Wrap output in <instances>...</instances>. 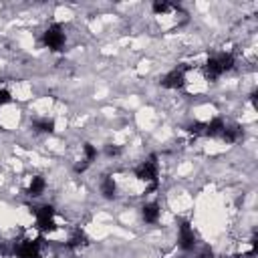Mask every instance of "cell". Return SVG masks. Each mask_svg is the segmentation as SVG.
<instances>
[{
  "instance_id": "15",
  "label": "cell",
  "mask_w": 258,
  "mask_h": 258,
  "mask_svg": "<svg viewBox=\"0 0 258 258\" xmlns=\"http://www.w3.org/2000/svg\"><path fill=\"white\" fill-rule=\"evenodd\" d=\"M187 133H189L191 137H204V133H206V123H202V121L191 123V125L187 127Z\"/></svg>"
},
{
  "instance_id": "6",
  "label": "cell",
  "mask_w": 258,
  "mask_h": 258,
  "mask_svg": "<svg viewBox=\"0 0 258 258\" xmlns=\"http://www.w3.org/2000/svg\"><path fill=\"white\" fill-rule=\"evenodd\" d=\"M40 242L42 240H22L14 246L18 258H40Z\"/></svg>"
},
{
  "instance_id": "4",
  "label": "cell",
  "mask_w": 258,
  "mask_h": 258,
  "mask_svg": "<svg viewBox=\"0 0 258 258\" xmlns=\"http://www.w3.org/2000/svg\"><path fill=\"white\" fill-rule=\"evenodd\" d=\"M34 214H36V226H38V230L50 232V230L56 228V226H54V208H52V206L44 204V206H40Z\"/></svg>"
},
{
  "instance_id": "13",
  "label": "cell",
  "mask_w": 258,
  "mask_h": 258,
  "mask_svg": "<svg viewBox=\"0 0 258 258\" xmlns=\"http://www.w3.org/2000/svg\"><path fill=\"white\" fill-rule=\"evenodd\" d=\"M85 242H87V236H85V232H81V230H75V232H73V236H71V238H69V242H67V248L75 250V248H81Z\"/></svg>"
},
{
  "instance_id": "2",
  "label": "cell",
  "mask_w": 258,
  "mask_h": 258,
  "mask_svg": "<svg viewBox=\"0 0 258 258\" xmlns=\"http://www.w3.org/2000/svg\"><path fill=\"white\" fill-rule=\"evenodd\" d=\"M157 173H159V165H157V155H149L145 161H141L135 167V177L141 181L151 183L149 187L155 189L157 187Z\"/></svg>"
},
{
  "instance_id": "1",
  "label": "cell",
  "mask_w": 258,
  "mask_h": 258,
  "mask_svg": "<svg viewBox=\"0 0 258 258\" xmlns=\"http://www.w3.org/2000/svg\"><path fill=\"white\" fill-rule=\"evenodd\" d=\"M234 67V56L230 52H220V54H214L210 56L204 67H202V73L208 81H216L218 77H222L224 73H228L230 69Z\"/></svg>"
},
{
  "instance_id": "11",
  "label": "cell",
  "mask_w": 258,
  "mask_h": 258,
  "mask_svg": "<svg viewBox=\"0 0 258 258\" xmlns=\"http://www.w3.org/2000/svg\"><path fill=\"white\" fill-rule=\"evenodd\" d=\"M115 191H117L115 179H113L111 175H103V179H101V194H103L107 200H113V198H115Z\"/></svg>"
},
{
  "instance_id": "12",
  "label": "cell",
  "mask_w": 258,
  "mask_h": 258,
  "mask_svg": "<svg viewBox=\"0 0 258 258\" xmlns=\"http://www.w3.org/2000/svg\"><path fill=\"white\" fill-rule=\"evenodd\" d=\"M32 127H34L38 133H52V131H54V121L48 119V117L36 119V121H32Z\"/></svg>"
},
{
  "instance_id": "17",
  "label": "cell",
  "mask_w": 258,
  "mask_h": 258,
  "mask_svg": "<svg viewBox=\"0 0 258 258\" xmlns=\"http://www.w3.org/2000/svg\"><path fill=\"white\" fill-rule=\"evenodd\" d=\"M105 153H107L109 157H115V155L121 153V147H117V145H107V147H105Z\"/></svg>"
},
{
  "instance_id": "3",
  "label": "cell",
  "mask_w": 258,
  "mask_h": 258,
  "mask_svg": "<svg viewBox=\"0 0 258 258\" xmlns=\"http://www.w3.org/2000/svg\"><path fill=\"white\" fill-rule=\"evenodd\" d=\"M64 40H67V38H64V30H62L60 24H50V26L42 32V42H44V46H46L48 50H54V52L62 50Z\"/></svg>"
},
{
  "instance_id": "14",
  "label": "cell",
  "mask_w": 258,
  "mask_h": 258,
  "mask_svg": "<svg viewBox=\"0 0 258 258\" xmlns=\"http://www.w3.org/2000/svg\"><path fill=\"white\" fill-rule=\"evenodd\" d=\"M151 8H153V12L155 14H167L169 10H177V4H171V2H165V0H155L153 4H151Z\"/></svg>"
},
{
  "instance_id": "7",
  "label": "cell",
  "mask_w": 258,
  "mask_h": 258,
  "mask_svg": "<svg viewBox=\"0 0 258 258\" xmlns=\"http://www.w3.org/2000/svg\"><path fill=\"white\" fill-rule=\"evenodd\" d=\"M177 242H179L181 250H191L196 246V234H194V230H191V226L187 222L179 224V238H177Z\"/></svg>"
},
{
  "instance_id": "18",
  "label": "cell",
  "mask_w": 258,
  "mask_h": 258,
  "mask_svg": "<svg viewBox=\"0 0 258 258\" xmlns=\"http://www.w3.org/2000/svg\"><path fill=\"white\" fill-rule=\"evenodd\" d=\"M89 165H91V161H87V159H83V161H79V163H75V171H79V173H81V171H85V169H87Z\"/></svg>"
},
{
  "instance_id": "9",
  "label": "cell",
  "mask_w": 258,
  "mask_h": 258,
  "mask_svg": "<svg viewBox=\"0 0 258 258\" xmlns=\"http://www.w3.org/2000/svg\"><path fill=\"white\" fill-rule=\"evenodd\" d=\"M224 127H226V123H224L220 117H214L212 121L206 123V133H204V137H220L222 131H224Z\"/></svg>"
},
{
  "instance_id": "10",
  "label": "cell",
  "mask_w": 258,
  "mask_h": 258,
  "mask_svg": "<svg viewBox=\"0 0 258 258\" xmlns=\"http://www.w3.org/2000/svg\"><path fill=\"white\" fill-rule=\"evenodd\" d=\"M44 187H46V181H44V177H42V175H34V177L30 179V183H28V189H26V194H28L30 198H38V196L44 191Z\"/></svg>"
},
{
  "instance_id": "8",
  "label": "cell",
  "mask_w": 258,
  "mask_h": 258,
  "mask_svg": "<svg viewBox=\"0 0 258 258\" xmlns=\"http://www.w3.org/2000/svg\"><path fill=\"white\" fill-rule=\"evenodd\" d=\"M159 214H161V210H159V204H155V202L145 204V206L141 208V218H143V222H147V224H155V222L159 220Z\"/></svg>"
},
{
  "instance_id": "5",
  "label": "cell",
  "mask_w": 258,
  "mask_h": 258,
  "mask_svg": "<svg viewBox=\"0 0 258 258\" xmlns=\"http://www.w3.org/2000/svg\"><path fill=\"white\" fill-rule=\"evenodd\" d=\"M187 64H181V67H175L173 71H169L165 77H163V81H161V85L165 87V89H181L183 87V83H185V73H187Z\"/></svg>"
},
{
  "instance_id": "16",
  "label": "cell",
  "mask_w": 258,
  "mask_h": 258,
  "mask_svg": "<svg viewBox=\"0 0 258 258\" xmlns=\"http://www.w3.org/2000/svg\"><path fill=\"white\" fill-rule=\"evenodd\" d=\"M83 151H85V159H87V161H93V159L97 157V147H95L93 143H85V145H83Z\"/></svg>"
},
{
  "instance_id": "19",
  "label": "cell",
  "mask_w": 258,
  "mask_h": 258,
  "mask_svg": "<svg viewBox=\"0 0 258 258\" xmlns=\"http://www.w3.org/2000/svg\"><path fill=\"white\" fill-rule=\"evenodd\" d=\"M10 101V93L6 89H0V105H6Z\"/></svg>"
}]
</instances>
